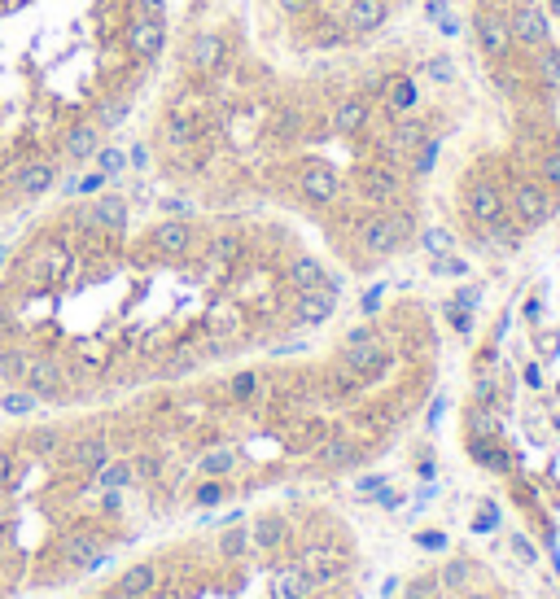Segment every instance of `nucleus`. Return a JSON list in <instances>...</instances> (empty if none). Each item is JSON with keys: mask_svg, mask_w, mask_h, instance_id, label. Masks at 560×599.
Listing matches in <instances>:
<instances>
[{"mask_svg": "<svg viewBox=\"0 0 560 599\" xmlns=\"http://www.w3.org/2000/svg\"><path fill=\"white\" fill-rule=\"evenodd\" d=\"M459 127L447 145L451 228L516 250L560 215V18L552 0H456Z\"/></svg>", "mask_w": 560, "mask_h": 599, "instance_id": "obj_4", "label": "nucleus"}, {"mask_svg": "<svg viewBox=\"0 0 560 599\" xmlns=\"http://www.w3.org/2000/svg\"><path fill=\"white\" fill-rule=\"evenodd\" d=\"M136 166L219 210L285 206L377 271L425 237L459 127L451 31L408 22L351 53H285L241 0H175L162 70L136 114Z\"/></svg>", "mask_w": 560, "mask_h": 599, "instance_id": "obj_1", "label": "nucleus"}, {"mask_svg": "<svg viewBox=\"0 0 560 599\" xmlns=\"http://www.w3.org/2000/svg\"><path fill=\"white\" fill-rule=\"evenodd\" d=\"M250 538H255V551H280L294 538V521L285 512H258L250 521Z\"/></svg>", "mask_w": 560, "mask_h": 599, "instance_id": "obj_6", "label": "nucleus"}, {"mask_svg": "<svg viewBox=\"0 0 560 599\" xmlns=\"http://www.w3.org/2000/svg\"><path fill=\"white\" fill-rule=\"evenodd\" d=\"M464 599H491V595H482V591H473V595H464Z\"/></svg>", "mask_w": 560, "mask_h": 599, "instance_id": "obj_15", "label": "nucleus"}, {"mask_svg": "<svg viewBox=\"0 0 560 599\" xmlns=\"http://www.w3.org/2000/svg\"><path fill=\"white\" fill-rule=\"evenodd\" d=\"M171 13L175 0H0V228L118 162Z\"/></svg>", "mask_w": 560, "mask_h": 599, "instance_id": "obj_3", "label": "nucleus"}, {"mask_svg": "<svg viewBox=\"0 0 560 599\" xmlns=\"http://www.w3.org/2000/svg\"><path fill=\"white\" fill-rule=\"evenodd\" d=\"M158 587V564L153 560H141L132 569H123V578L114 582V595L118 599H145Z\"/></svg>", "mask_w": 560, "mask_h": 599, "instance_id": "obj_8", "label": "nucleus"}, {"mask_svg": "<svg viewBox=\"0 0 560 599\" xmlns=\"http://www.w3.org/2000/svg\"><path fill=\"white\" fill-rule=\"evenodd\" d=\"M508 543H512V555H516L521 564H534V560H539V551L530 547V538H521V534H512Z\"/></svg>", "mask_w": 560, "mask_h": 599, "instance_id": "obj_13", "label": "nucleus"}, {"mask_svg": "<svg viewBox=\"0 0 560 599\" xmlns=\"http://www.w3.org/2000/svg\"><path fill=\"white\" fill-rule=\"evenodd\" d=\"M272 587H276V599H306V595H311V578H306L298 564H294V569H285V573H276V578H272Z\"/></svg>", "mask_w": 560, "mask_h": 599, "instance_id": "obj_10", "label": "nucleus"}, {"mask_svg": "<svg viewBox=\"0 0 560 599\" xmlns=\"http://www.w3.org/2000/svg\"><path fill=\"white\" fill-rule=\"evenodd\" d=\"M57 555H61V564L66 569H84L88 573V564L101 555V534H66L61 543H57Z\"/></svg>", "mask_w": 560, "mask_h": 599, "instance_id": "obj_7", "label": "nucleus"}, {"mask_svg": "<svg viewBox=\"0 0 560 599\" xmlns=\"http://www.w3.org/2000/svg\"><path fill=\"white\" fill-rule=\"evenodd\" d=\"M468 582V560H451L442 573V587H464Z\"/></svg>", "mask_w": 560, "mask_h": 599, "instance_id": "obj_12", "label": "nucleus"}, {"mask_svg": "<svg viewBox=\"0 0 560 599\" xmlns=\"http://www.w3.org/2000/svg\"><path fill=\"white\" fill-rule=\"evenodd\" d=\"M346 285L294 228L93 171L0 263V385L36 402L189 381L241 346L306 333L311 289Z\"/></svg>", "mask_w": 560, "mask_h": 599, "instance_id": "obj_2", "label": "nucleus"}, {"mask_svg": "<svg viewBox=\"0 0 560 599\" xmlns=\"http://www.w3.org/2000/svg\"><path fill=\"white\" fill-rule=\"evenodd\" d=\"M0 534H4V507H0Z\"/></svg>", "mask_w": 560, "mask_h": 599, "instance_id": "obj_16", "label": "nucleus"}, {"mask_svg": "<svg viewBox=\"0 0 560 599\" xmlns=\"http://www.w3.org/2000/svg\"><path fill=\"white\" fill-rule=\"evenodd\" d=\"M416 543H420V551H442L447 547V534H442V530H425Z\"/></svg>", "mask_w": 560, "mask_h": 599, "instance_id": "obj_14", "label": "nucleus"}, {"mask_svg": "<svg viewBox=\"0 0 560 599\" xmlns=\"http://www.w3.org/2000/svg\"><path fill=\"white\" fill-rule=\"evenodd\" d=\"M255 31L285 53H351L408 27L420 0H241Z\"/></svg>", "mask_w": 560, "mask_h": 599, "instance_id": "obj_5", "label": "nucleus"}, {"mask_svg": "<svg viewBox=\"0 0 560 599\" xmlns=\"http://www.w3.org/2000/svg\"><path fill=\"white\" fill-rule=\"evenodd\" d=\"M250 551H255V538H250L246 516L232 521V525H223V534H219V555H223V560H246Z\"/></svg>", "mask_w": 560, "mask_h": 599, "instance_id": "obj_9", "label": "nucleus"}, {"mask_svg": "<svg viewBox=\"0 0 560 599\" xmlns=\"http://www.w3.org/2000/svg\"><path fill=\"white\" fill-rule=\"evenodd\" d=\"M434 591H438V578H416V582H408L403 599H429Z\"/></svg>", "mask_w": 560, "mask_h": 599, "instance_id": "obj_11", "label": "nucleus"}]
</instances>
